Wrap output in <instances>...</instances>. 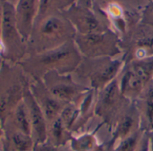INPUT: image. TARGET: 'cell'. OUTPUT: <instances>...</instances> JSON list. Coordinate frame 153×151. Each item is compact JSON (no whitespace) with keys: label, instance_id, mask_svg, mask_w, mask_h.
<instances>
[{"label":"cell","instance_id":"1","mask_svg":"<svg viewBox=\"0 0 153 151\" xmlns=\"http://www.w3.org/2000/svg\"><path fill=\"white\" fill-rule=\"evenodd\" d=\"M83 57L74 40L48 51L28 54L18 64L31 80L42 79L49 72L61 75L72 74L79 67Z\"/></svg>","mask_w":153,"mask_h":151},{"label":"cell","instance_id":"2","mask_svg":"<svg viewBox=\"0 0 153 151\" xmlns=\"http://www.w3.org/2000/svg\"><path fill=\"white\" fill-rule=\"evenodd\" d=\"M76 33L64 13L36 19L27 41L28 54L56 49L72 40Z\"/></svg>","mask_w":153,"mask_h":151},{"label":"cell","instance_id":"3","mask_svg":"<svg viewBox=\"0 0 153 151\" xmlns=\"http://www.w3.org/2000/svg\"><path fill=\"white\" fill-rule=\"evenodd\" d=\"M31 81L18 63L6 60L2 62L0 67V122L2 126L24 100Z\"/></svg>","mask_w":153,"mask_h":151},{"label":"cell","instance_id":"4","mask_svg":"<svg viewBox=\"0 0 153 151\" xmlns=\"http://www.w3.org/2000/svg\"><path fill=\"white\" fill-rule=\"evenodd\" d=\"M124 61L118 58H84L71 74L73 78L90 90L99 92L120 75Z\"/></svg>","mask_w":153,"mask_h":151},{"label":"cell","instance_id":"5","mask_svg":"<svg viewBox=\"0 0 153 151\" xmlns=\"http://www.w3.org/2000/svg\"><path fill=\"white\" fill-rule=\"evenodd\" d=\"M0 42L2 46L1 56L6 61L19 63L28 55L27 41L17 26L15 6L9 2L5 6Z\"/></svg>","mask_w":153,"mask_h":151},{"label":"cell","instance_id":"6","mask_svg":"<svg viewBox=\"0 0 153 151\" xmlns=\"http://www.w3.org/2000/svg\"><path fill=\"white\" fill-rule=\"evenodd\" d=\"M74 41L84 58L122 57L121 36L113 29L92 34H76Z\"/></svg>","mask_w":153,"mask_h":151},{"label":"cell","instance_id":"7","mask_svg":"<svg viewBox=\"0 0 153 151\" xmlns=\"http://www.w3.org/2000/svg\"><path fill=\"white\" fill-rule=\"evenodd\" d=\"M131 104L122 94L116 78L105 88L97 93L95 116L100 119L101 124L113 130L116 122Z\"/></svg>","mask_w":153,"mask_h":151},{"label":"cell","instance_id":"8","mask_svg":"<svg viewBox=\"0 0 153 151\" xmlns=\"http://www.w3.org/2000/svg\"><path fill=\"white\" fill-rule=\"evenodd\" d=\"M152 78L153 58H150L125 63L117 79L123 96L135 102L140 98L147 83Z\"/></svg>","mask_w":153,"mask_h":151},{"label":"cell","instance_id":"9","mask_svg":"<svg viewBox=\"0 0 153 151\" xmlns=\"http://www.w3.org/2000/svg\"><path fill=\"white\" fill-rule=\"evenodd\" d=\"M122 58L125 63L153 58V29L140 21L131 24L121 36Z\"/></svg>","mask_w":153,"mask_h":151},{"label":"cell","instance_id":"10","mask_svg":"<svg viewBox=\"0 0 153 151\" xmlns=\"http://www.w3.org/2000/svg\"><path fill=\"white\" fill-rule=\"evenodd\" d=\"M48 90L66 104H79L90 89L76 82L72 75L49 72L42 78Z\"/></svg>","mask_w":153,"mask_h":151},{"label":"cell","instance_id":"11","mask_svg":"<svg viewBox=\"0 0 153 151\" xmlns=\"http://www.w3.org/2000/svg\"><path fill=\"white\" fill-rule=\"evenodd\" d=\"M63 13L73 25L76 34L99 33L111 29L107 22L97 15L93 8L75 4Z\"/></svg>","mask_w":153,"mask_h":151},{"label":"cell","instance_id":"12","mask_svg":"<svg viewBox=\"0 0 153 151\" xmlns=\"http://www.w3.org/2000/svg\"><path fill=\"white\" fill-rule=\"evenodd\" d=\"M29 88L33 98L44 113L48 124L60 116L67 104L56 98L48 90L42 79L32 80Z\"/></svg>","mask_w":153,"mask_h":151},{"label":"cell","instance_id":"13","mask_svg":"<svg viewBox=\"0 0 153 151\" xmlns=\"http://www.w3.org/2000/svg\"><path fill=\"white\" fill-rule=\"evenodd\" d=\"M139 130H140L139 112L137 110L135 102H131L129 107L119 118L114 128L111 131L112 135L109 140L115 147L119 141L129 137Z\"/></svg>","mask_w":153,"mask_h":151},{"label":"cell","instance_id":"14","mask_svg":"<svg viewBox=\"0 0 153 151\" xmlns=\"http://www.w3.org/2000/svg\"><path fill=\"white\" fill-rule=\"evenodd\" d=\"M24 101L27 106L32 127V137L35 144L43 143L47 139L48 121L41 107L33 98L30 88L25 93Z\"/></svg>","mask_w":153,"mask_h":151},{"label":"cell","instance_id":"15","mask_svg":"<svg viewBox=\"0 0 153 151\" xmlns=\"http://www.w3.org/2000/svg\"><path fill=\"white\" fill-rule=\"evenodd\" d=\"M40 0H18L15 6L18 29L26 41L30 37L39 13Z\"/></svg>","mask_w":153,"mask_h":151},{"label":"cell","instance_id":"16","mask_svg":"<svg viewBox=\"0 0 153 151\" xmlns=\"http://www.w3.org/2000/svg\"><path fill=\"white\" fill-rule=\"evenodd\" d=\"M3 130L2 151H33L35 143L31 135L7 127Z\"/></svg>","mask_w":153,"mask_h":151},{"label":"cell","instance_id":"17","mask_svg":"<svg viewBox=\"0 0 153 151\" xmlns=\"http://www.w3.org/2000/svg\"><path fill=\"white\" fill-rule=\"evenodd\" d=\"M6 127L22 131L32 136V127L29 113L24 100L14 109L12 113L7 119L3 125V128Z\"/></svg>","mask_w":153,"mask_h":151},{"label":"cell","instance_id":"18","mask_svg":"<svg viewBox=\"0 0 153 151\" xmlns=\"http://www.w3.org/2000/svg\"><path fill=\"white\" fill-rule=\"evenodd\" d=\"M73 137L74 133L66 127L59 117L48 124L47 139L45 142L54 146H67L69 145Z\"/></svg>","mask_w":153,"mask_h":151},{"label":"cell","instance_id":"19","mask_svg":"<svg viewBox=\"0 0 153 151\" xmlns=\"http://www.w3.org/2000/svg\"><path fill=\"white\" fill-rule=\"evenodd\" d=\"M76 1L78 0H40L39 13L36 19L57 13H62L76 4Z\"/></svg>","mask_w":153,"mask_h":151},{"label":"cell","instance_id":"20","mask_svg":"<svg viewBox=\"0 0 153 151\" xmlns=\"http://www.w3.org/2000/svg\"><path fill=\"white\" fill-rule=\"evenodd\" d=\"M135 104L140 115V129L145 132L153 130V101L139 98Z\"/></svg>","mask_w":153,"mask_h":151},{"label":"cell","instance_id":"21","mask_svg":"<svg viewBox=\"0 0 153 151\" xmlns=\"http://www.w3.org/2000/svg\"><path fill=\"white\" fill-rule=\"evenodd\" d=\"M103 125L97 127V130L102 127ZM95 132H88L81 134L78 137H73L69 143V147L71 151H91L93 150L99 143L97 138V131Z\"/></svg>","mask_w":153,"mask_h":151},{"label":"cell","instance_id":"22","mask_svg":"<svg viewBox=\"0 0 153 151\" xmlns=\"http://www.w3.org/2000/svg\"><path fill=\"white\" fill-rule=\"evenodd\" d=\"M144 132L145 131H143L140 129L138 131L134 132L133 134L130 135L129 137L122 139L115 145V150L116 151H136Z\"/></svg>","mask_w":153,"mask_h":151},{"label":"cell","instance_id":"23","mask_svg":"<svg viewBox=\"0 0 153 151\" xmlns=\"http://www.w3.org/2000/svg\"><path fill=\"white\" fill-rule=\"evenodd\" d=\"M140 23L153 29V1H150L142 9L140 15Z\"/></svg>","mask_w":153,"mask_h":151},{"label":"cell","instance_id":"24","mask_svg":"<svg viewBox=\"0 0 153 151\" xmlns=\"http://www.w3.org/2000/svg\"><path fill=\"white\" fill-rule=\"evenodd\" d=\"M33 151H71V149L69 145L54 146L48 142H43V143L35 144Z\"/></svg>","mask_w":153,"mask_h":151},{"label":"cell","instance_id":"25","mask_svg":"<svg viewBox=\"0 0 153 151\" xmlns=\"http://www.w3.org/2000/svg\"><path fill=\"white\" fill-rule=\"evenodd\" d=\"M140 98L153 101V78L147 83Z\"/></svg>","mask_w":153,"mask_h":151},{"label":"cell","instance_id":"26","mask_svg":"<svg viewBox=\"0 0 153 151\" xmlns=\"http://www.w3.org/2000/svg\"><path fill=\"white\" fill-rule=\"evenodd\" d=\"M136 151H152L151 147H150V142H149V138L148 135V132H144L140 142L136 149Z\"/></svg>","mask_w":153,"mask_h":151},{"label":"cell","instance_id":"27","mask_svg":"<svg viewBox=\"0 0 153 151\" xmlns=\"http://www.w3.org/2000/svg\"><path fill=\"white\" fill-rule=\"evenodd\" d=\"M91 151H116L114 145L110 142V140L104 142V143H99L93 150Z\"/></svg>","mask_w":153,"mask_h":151},{"label":"cell","instance_id":"28","mask_svg":"<svg viewBox=\"0 0 153 151\" xmlns=\"http://www.w3.org/2000/svg\"><path fill=\"white\" fill-rule=\"evenodd\" d=\"M7 0H0V34H1V27L4 18V12H5V6Z\"/></svg>","mask_w":153,"mask_h":151},{"label":"cell","instance_id":"29","mask_svg":"<svg viewBox=\"0 0 153 151\" xmlns=\"http://www.w3.org/2000/svg\"><path fill=\"white\" fill-rule=\"evenodd\" d=\"M76 4L88 7V8H93L94 0H78V1H76Z\"/></svg>","mask_w":153,"mask_h":151},{"label":"cell","instance_id":"30","mask_svg":"<svg viewBox=\"0 0 153 151\" xmlns=\"http://www.w3.org/2000/svg\"><path fill=\"white\" fill-rule=\"evenodd\" d=\"M149 138V142H150V147H151V150L153 151V130L149 132H148Z\"/></svg>","mask_w":153,"mask_h":151},{"label":"cell","instance_id":"31","mask_svg":"<svg viewBox=\"0 0 153 151\" xmlns=\"http://www.w3.org/2000/svg\"><path fill=\"white\" fill-rule=\"evenodd\" d=\"M3 135H4V130H3V126L0 122V144H1L2 138H3Z\"/></svg>","mask_w":153,"mask_h":151},{"label":"cell","instance_id":"32","mask_svg":"<svg viewBox=\"0 0 153 151\" xmlns=\"http://www.w3.org/2000/svg\"><path fill=\"white\" fill-rule=\"evenodd\" d=\"M17 1H18V0H7V2H9L10 4H12V5H14V6L16 5Z\"/></svg>","mask_w":153,"mask_h":151},{"label":"cell","instance_id":"33","mask_svg":"<svg viewBox=\"0 0 153 151\" xmlns=\"http://www.w3.org/2000/svg\"><path fill=\"white\" fill-rule=\"evenodd\" d=\"M150 1H153V0H150Z\"/></svg>","mask_w":153,"mask_h":151}]
</instances>
